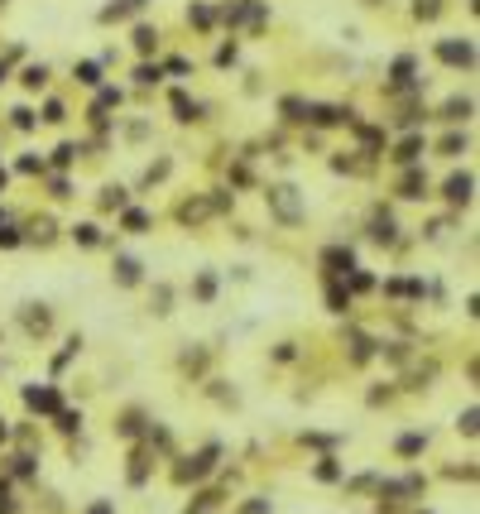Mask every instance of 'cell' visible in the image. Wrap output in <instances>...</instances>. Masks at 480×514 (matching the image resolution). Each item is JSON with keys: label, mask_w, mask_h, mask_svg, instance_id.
Segmentation results:
<instances>
[{"label": "cell", "mask_w": 480, "mask_h": 514, "mask_svg": "<svg viewBox=\"0 0 480 514\" xmlns=\"http://www.w3.org/2000/svg\"><path fill=\"white\" fill-rule=\"evenodd\" d=\"M0 245H5V250H10V245H19V231H15V226H5V221H0Z\"/></svg>", "instance_id": "44"}, {"label": "cell", "mask_w": 480, "mask_h": 514, "mask_svg": "<svg viewBox=\"0 0 480 514\" xmlns=\"http://www.w3.org/2000/svg\"><path fill=\"white\" fill-rule=\"evenodd\" d=\"M154 44H159V34H154L149 24H140V29H135V48H140V53H154Z\"/></svg>", "instance_id": "25"}, {"label": "cell", "mask_w": 480, "mask_h": 514, "mask_svg": "<svg viewBox=\"0 0 480 514\" xmlns=\"http://www.w3.org/2000/svg\"><path fill=\"white\" fill-rule=\"evenodd\" d=\"M476 418H480V413H476V404H471V409H466L461 418H457V428H461L466 437H476Z\"/></svg>", "instance_id": "34"}, {"label": "cell", "mask_w": 480, "mask_h": 514, "mask_svg": "<svg viewBox=\"0 0 480 514\" xmlns=\"http://www.w3.org/2000/svg\"><path fill=\"white\" fill-rule=\"evenodd\" d=\"M418 514H423V510H418Z\"/></svg>", "instance_id": "51"}, {"label": "cell", "mask_w": 480, "mask_h": 514, "mask_svg": "<svg viewBox=\"0 0 480 514\" xmlns=\"http://www.w3.org/2000/svg\"><path fill=\"white\" fill-rule=\"evenodd\" d=\"M135 77H140V82H144V87H154V82H159V77H164V68H154V63H144V68H140V73H135Z\"/></svg>", "instance_id": "35"}, {"label": "cell", "mask_w": 480, "mask_h": 514, "mask_svg": "<svg viewBox=\"0 0 480 514\" xmlns=\"http://www.w3.org/2000/svg\"><path fill=\"white\" fill-rule=\"evenodd\" d=\"M346 341H351V361H356V365H365V361L375 356V341H370L365 332H346Z\"/></svg>", "instance_id": "13"}, {"label": "cell", "mask_w": 480, "mask_h": 514, "mask_svg": "<svg viewBox=\"0 0 480 514\" xmlns=\"http://www.w3.org/2000/svg\"><path fill=\"white\" fill-rule=\"evenodd\" d=\"M5 437H10V428H5V423H0V442H5Z\"/></svg>", "instance_id": "49"}, {"label": "cell", "mask_w": 480, "mask_h": 514, "mask_svg": "<svg viewBox=\"0 0 480 514\" xmlns=\"http://www.w3.org/2000/svg\"><path fill=\"white\" fill-rule=\"evenodd\" d=\"M149 0H111L106 10H101V24H115V19H130V15H140Z\"/></svg>", "instance_id": "11"}, {"label": "cell", "mask_w": 480, "mask_h": 514, "mask_svg": "<svg viewBox=\"0 0 480 514\" xmlns=\"http://www.w3.org/2000/svg\"><path fill=\"white\" fill-rule=\"evenodd\" d=\"M10 510H15V500H10V486L0 481V514H10Z\"/></svg>", "instance_id": "47"}, {"label": "cell", "mask_w": 480, "mask_h": 514, "mask_svg": "<svg viewBox=\"0 0 480 514\" xmlns=\"http://www.w3.org/2000/svg\"><path fill=\"white\" fill-rule=\"evenodd\" d=\"M471 111H476V102H471V97H452L442 115H447V120H471Z\"/></svg>", "instance_id": "17"}, {"label": "cell", "mask_w": 480, "mask_h": 514, "mask_svg": "<svg viewBox=\"0 0 480 514\" xmlns=\"http://www.w3.org/2000/svg\"><path fill=\"white\" fill-rule=\"evenodd\" d=\"M413 15H418V19H437V15H442V0H418Z\"/></svg>", "instance_id": "32"}, {"label": "cell", "mask_w": 480, "mask_h": 514, "mask_svg": "<svg viewBox=\"0 0 480 514\" xmlns=\"http://www.w3.org/2000/svg\"><path fill=\"white\" fill-rule=\"evenodd\" d=\"M77 82L96 87V82H101V63H77Z\"/></svg>", "instance_id": "30"}, {"label": "cell", "mask_w": 480, "mask_h": 514, "mask_svg": "<svg viewBox=\"0 0 480 514\" xmlns=\"http://www.w3.org/2000/svg\"><path fill=\"white\" fill-rule=\"evenodd\" d=\"M44 82H48V68H44V63H29V68H24V87H29V92H39Z\"/></svg>", "instance_id": "22"}, {"label": "cell", "mask_w": 480, "mask_h": 514, "mask_svg": "<svg viewBox=\"0 0 480 514\" xmlns=\"http://www.w3.org/2000/svg\"><path fill=\"white\" fill-rule=\"evenodd\" d=\"M279 111H284V120H303V115H307V102H303V97H284Z\"/></svg>", "instance_id": "24"}, {"label": "cell", "mask_w": 480, "mask_h": 514, "mask_svg": "<svg viewBox=\"0 0 480 514\" xmlns=\"http://www.w3.org/2000/svg\"><path fill=\"white\" fill-rule=\"evenodd\" d=\"M437 58L452 63V68H476V44L471 39H442L437 44Z\"/></svg>", "instance_id": "3"}, {"label": "cell", "mask_w": 480, "mask_h": 514, "mask_svg": "<svg viewBox=\"0 0 480 514\" xmlns=\"http://www.w3.org/2000/svg\"><path fill=\"white\" fill-rule=\"evenodd\" d=\"M423 447H428V432H403V437L394 442V452H399V457H418Z\"/></svg>", "instance_id": "15"}, {"label": "cell", "mask_w": 480, "mask_h": 514, "mask_svg": "<svg viewBox=\"0 0 480 514\" xmlns=\"http://www.w3.org/2000/svg\"><path fill=\"white\" fill-rule=\"evenodd\" d=\"M317 476H322V481H336V476H341V466H336L332 457H322V461H317Z\"/></svg>", "instance_id": "36"}, {"label": "cell", "mask_w": 480, "mask_h": 514, "mask_svg": "<svg viewBox=\"0 0 480 514\" xmlns=\"http://www.w3.org/2000/svg\"><path fill=\"white\" fill-rule=\"evenodd\" d=\"M0 5H5V0H0Z\"/></svg>", "instance_id": "50"}, {"label": "cell", "mask_w": 480, "mask_h": 514, "mask_svg": "<svg viewBox=\"0 0 480 514\" xmlns=\"http://www.w3.org/2000/svg\"><path fill=\"white\" fill-rule=\"evenodd\" d=\"M322 269L327 274H351L356 269V250L351 245H327L322 250Z\"/></svg>", "instance_id": "4"}, {"label": "cell", "mask_w": 480, "mask_h": 514, "mask_svg": "<svg viewBox=\"0 0 480 514\" xmlns=\"http://www.w3.org/2000/svg\"><path fill=\"white\" fill-rule=\"evenodd\" d=\"M19 322H24V332H29V336H48V327H53V312L44 308V303H24Z\"/></svg>", "instance_id": "5"}, {"label": "cell", "mask_w": 480, "mask_h": 514, "mask_svg": "<svg viewBox=\"0 0 480 514\" xmlns=\"http://www.w3.org/2000/svg\"><path fill=\"white\" fill-rule=\"evenodd\" d=\"M58 428H63V432H77V428H82V413H63L58 409Z\"/></svg>", "instance_id": "37"}, {"label": "cell", "mask_w": 480, "mask_h": 514, "mask_svg": "<svg viewBox=\"0 0 480 514\" xmlns=\"http://www.w3.org/2000/svg\"><path fill=\"white\" fill-rule=\"evenodd\" d=\"M169 298H173V294L159 284V289H154V312H169Z\"/></svg>", "instance_id": "45"}, {"label": "cell", "mask_w": 480, "mask_h": 514, "mask_svg": "<svg viewBox=\"0 0 480 514\" xmlns=\"http://www.w3.org/2000/svg\"><path fill=\"white\" fill-rule=\"evenodd\" d=\"M125 231H135V236H140V231H149V211H140V207H135V211H125Z\"/></svg>", "instance_id": "28"}, {"label": "cell", "mask_w": 480, "mask_h": 514, "mask_svg": "<svg viewBox=\"0 0 480 514\" xmlns=\"http://www.w3.org/2000/svg\"><path fill=\"white\" fill-rule=\"evenodd\" d=\"M211 211H216V207L197 198V202H183V207H178V221H202V216H211Z\"/></svg>", "instance_id": "20"}, {"label": "cell", "mask_w": 480, "mask_h": 514, "mask_svg": "<svg viewBox=\"0 0 480 514\" xmlns=\"http://www.w3.org/2000/svg\"><path fill=\"white\" fill-rule=\"evenodd\" d=\"M15 125H19V130H34V111L19 106V111H15Z\"/></svg>", "instance_id": "42"}, {"label": "cell", "mask_w": 480, "mask_h": 514, "mask_svg": "<svg viewBox=\"0 0 480 514\" xmlns=\"http://www.w3.org/2000/svg\"><path fill=\"white\" fill-rule=\"evenodd\" d=\"M461 149H466V135H447L442 140V154H461Z\"/></svg>", "instance_id": "39"}, {"label": "cell", "mask_w": 480, "mask_h": 514, "mask_svg": "<svg viewBox=\"0 0 480 514\" xmlns=\"http://www.w3.org/2000/svg\"><path fill=\"white\" fill-rule=\"evenodd\" d=\"M197 111H202V106L192 102L188 92H173V115H178L183 125H188V120H197Z\"/></svg>", "instance_id": "16"}, {"label": "cell", "mask_w": 480, "mask_h": 514, "mask_svg": "<svg viewBox=\"0 0 480 514\" xmlns=\"http://www.w3.org/2000/svg\"><path fill=\"white\" fill-rule=\"evenodd\" d=\"M197 298H202V303H211V298H216V274H211V269H207V274H197Z\"/></svg>", "instance_id": "26"}, {"label": "cell", "mask_w": 480, "mask_h": 514, "mask_svg": "<svg viewBox=\"0 0 480 514\" xmlns=\"http://www.w3.org/2000/svg\"><path fill=\"white\" fill-rule=\"evenodd\" d=\"M216 500H221L216 491H202V495H197V500H192L183 514H211V510H216Z\"/></svg>", "instance_id": "23"}, {"label": "cell", "mask_w": 480, "mask_h": 514, "mask_svg": "<svg viewBox=\"0 0 480 514\" xmlns=\"http://www.w3.org/2000/svg\"><path fill=\"white\" fill-rule=\"evenodd\" d=\"M144 279V265L135 260V255H115V284H125V289H135Z\"/></svg>", "instance_id": "8"}, {"label": "cell", "mask_w": 480, "mask_h": 514, "mask_svg": "<svg viewBox=\"0 0 480 514\" xmlns=\"http://www.w3.org/2000/svg\"><path fill=\"white\" fill-rule=\"evenodd\" d=\"M303 120H312V125H336V120H351V111L346 106H317V102H307V115Z\"/></svg>", "instance_id": "9"}, {"label": "cell", "mask_w": 480, "mask_h": 514, "mask_svg": "<svg viewBox=\"0 0 480 514\" xmlns=\"http://www.w3.org/2000/svg\"><path fill=\"white\" fill-rule=\"evenodd\" d=\"M413 73H418V58H413V53H403V58H394V68H389V87H394V92H403V87H413V82H418Z\"/></svg>", "instance_id": "7"}, {"label": "cell", "mask_w": 480, "mask_h": 514, "mask_svg": "<svg viewBox=\"0 0 480 514\" xmlns=\"http://www.w3.org/2000/svg\"><path fill=\"white\" fill-rule=\"evenodd\" d=\"M418 154H423V140H418V135H408V140L394 149V159H399V164H418Z\"/></svg>", "instance_id": "18"}, {"label": "cell", "mask_w": 480, "mask_h": 514, "mask_svg": "<svg viewBox=\"0 0 480 514\" xmlns=\"http://www.w3.org/2000/svg\"><path fill=\"white\" fill-rule=\"evenodd\" d=\"M106 106H120V92H115V87H101V92H96V106H92V115H101Z\"/></svg>", "instance_id": "29"}, {"label": "cell", "mask_w": 480, "mask_h": 514, "mask_svg": "<svg viewBox=\"0 0 480 514\" xmlns=\"http://www.w3.org/2000/svg\"><path fill=\"white\" fill-rule=\"evenodd\" d=\"M327 308H332V312H346V308H351V294H346L341 284H327Z\"/></svg>", "instance_id": "21"}, {"label": "cell", "mask_w": 480, "mask_h": 514, "mask_svg": "<svg viewBox=\"0 0 480 514\" xmlns=\"http://www.w3.org/2000/svg\"><path fill=\"white\" fill-rule=\"evenodd\" d=\"M149 476V452H135V466H130V486H144Z\"/></svg>", "instance_id": "27"}, {"label": "cell", "mask_w": 480, "mask_h": 514, "mask_svg": "<svg viewBox=\"0 0 480 514\" xmlns=\"http://www.w3.org/2000/svg\"><path fill=\"white\" fill-rule=\"evenodd\" d=\"M188 19L197 24V29H211V24H216V10H211V5H202V0H192Z\"/></svg>", "instance_id": "19"}, {"label": "cell", "mask_w": 480, "mask_h": 514, "mask_svg": "<svg viewBox=\"0 0 480 514\" xmlns=\"http://www.w3.org/2000/svg\"><path fill=\"white\" fill-rule=\"evenodd\" d=\"M216 457H221V447H216V442H207L197 457H188L183 466H173V481H178V486H188V481H202V476L216 466Z\"/></svg>", "instance_id": "1"}, {"label": "cell", "mask_w": 480, "mask_h": 514, "mask_svg": "<svg viewBox=\"0 0 480 514\" xmlns=\"http://www.w3.org/2000/svg\"><path fill=\"white\" fill-rule=\"evenodd\" d=\"M236 514H269V500H250L245 510H236Z\"/></svg>", "instance_id": "46"}, {"label": "cell", "mask_w": 480, "mask_h": 514, "mask_svg": "<svg viewBox=\"0 0 480 514\" xmlns=\"http://www.w3.org/2000/svg\"><path fill=\"white\" fill-rule=\"evenodd\" d=\"M73 236H77V245H101V231H96L92 221H87V226H77Z\"/></svg>", "instance_id": "33"}, {"label": "cell", "mask_w": 480, "mask_h": 514, "mask_svg": "<svg viewBox=\"0 0 480 514\" xmlns=\"http://www.w3.org/2000/svg\"><path fill=\"white\" fill-rule=\"evenodd\" d=\"M423 193H428V178H423L418 169H408L403 183H399V198H423Z\"/></svg>", "instance_id": "14"}, {"label": "cell", "mask_w": 480, "mask_h": 514, "mask_svg": "<svg viewBox=\"0 0 480 514\" xmlns=\"http://www.w3.org/2000/svg\"><path fill=\"white\" fill-rule=\"evenodd\" d=\"M44 120H48V125H58V120H68V111H63V102H48V106H44Z\"/></svg>", "instance_id": "38"}, {"label": "cell", "mask_w": 480, "mask_h": 514, "mask_svg": "<svg viewBox=\"0 0 480 514\" xmlns=\"http://www.w3.org/2000/svg\"><path fill=\"white\" fill-rule=\"evenodd\" d=\"M87 514H111V500H96V505H92Z\"/></svg>", "instance_id": "48"}, {"label": "cell", "mask_w": 480, "mask_h": 514, "mask_svg": "<svg viewBox=\"0 0 480 514\" xmlns=\"http://www.w3.org/2000/svg\"><path fill=\"white\" fill-rule=\"evenodd\" d=\"M471 188H476V178H471V173H452V178H447V202H452V207H466V202H471Z\"/></svg>", "instance_id": "10"}, {"label": "cell", "mask_w": 480, "mask_h": 514, "mask_svg": "<svg viewBox=\"0 0 480 514\" xmlns=\"http://www.w3.org/2000/svg\"><path fill=\"white\" fill-rule=\"evenodd\" d=\"M216 63L231 68V63H236V44H221V48H216Z\"/></svg>", "instance_id": "41"}, {"label": "cell", "mask_w": 480, "mask_h": 514, "mask_svg": "<svg viewBox=\"0 0 480 514\" xmlns=\"http://www.w3.org/2000/svg\"><path fill=\"white\" fill-rule=\"evenodd\" d=\"M399 226H394V216L389 211H375V221H370V240H380V245H394L399 236H394Z\"/></svg>", "instance_id": "12"}, {"label": "cell", "mask_w": 480, "mask_h": 514, "mask_svg": "<svg viewBox=\"0 0 480 514\" xmlns=\"http://www.w3.org/2000/svg\"><path fill=\"white\" fill-rule=\"evenodd\" d=\"M269 207H274V216H279L284 226H298V221H303V198H298V188H288V183L269 188Z\"/></svg>", "instance_id": "2"}, {"label": "cell", "mask_w": 480, "mask_h": 514, "mask_svg": "<svg viewBox=\"0 0 480 514\" xmlns=\"http://www.w3.org/2000/svg\"><path fill=\"white\" fill-rule=\"evenodd\" d=\"M101 207H106V211L125 207V188H101Z\"/></svg>", "instance_id": "31"}, {"label": "cell", "mask_w": 480, "mask_h": 514, "mask_svg": "<svg viewBox=\"0 0 480 514\" xmlns=\"http://www.w3.org/2000/svg\"><path fill=\"white\" fill-rule=\"evenodd\" d=\"M24 404L34 413H58V390L53 385H24Z\"/></svg>", "instance_id": "6"}, {"label": "cell", "mask_w": 480, "mask_h": 514, "mask_svg": "<svg viewBox=\"0 0 480 514\" xmlns=\"http://www.w3.org/2000/svg\"><path fill=\"white\" fill-rule=\"evenodd\" d=\"M34 240L48 245V240H53V221H34Z\"/></svg>", "instance_id": "43"}, {"label": "cell", "mask_w": 480, "mask_h": 514, "mask_svg": "<svg viewBox=\"0 0 480 514\" xmlns=\"http://www.w3.org/2000/svg\"><path fill=\"white\" fill-rule=\"evenodd\" d=\"M73 159H77V144H58L53 149V164H73Z\"/></svg>", "instance_id": "40"}]
</instances>
